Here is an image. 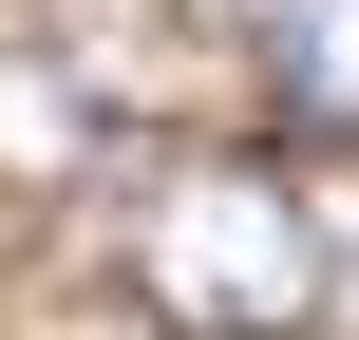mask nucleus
I'll return each instance as SVG.
<instances>
[{"instance_id": "obj_1", "label": "nucleus", "mask_w": 359, "mask_h": 340, "mask_svg": "<svg viewBox=\"0 0 359 340\" xmlns=\"http://www.w3.org/2000/svg\"><path fill=\"white\" fill-rule=\"evenodd\" d=\"M133 303L170 340H303L322 322V208L265 151H189L133 208Z\"/></svg>"}, {"instance_id": "obj_2", "label": "nucleus", "mask_w": 359, "mask_h": 340, "mask_svg": "<svg viewBox=\"0 0 359 340\" xmlns=\"http://www.w3.org/2000/svg\"><path fill=\"white\" fill-rule=\"evenodd\" d=\"M265 114L303 151H359V0H265Z\"/></svg>"}]
</instances>
